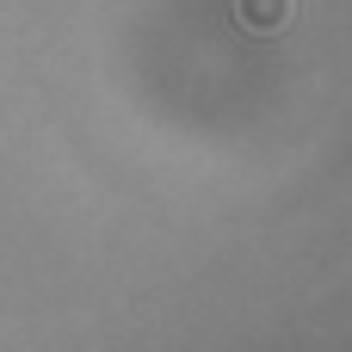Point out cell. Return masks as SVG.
Returning <instances> with one entry per match:
<instances>
[{
    "instance_id": "cell-1",
    "label": "cell",
    "mask_w": 352,
    "mask_h": 352,
    "mask_svg": "<svg viewBox=\"0 0 352 352\" xmlns=\"http://www.w3.org/2000/svg\"><path fill=\"white\" fill-rule=\"evenodd\" d=\"M235 19H241V31H254V37H278V31L291 25V0H235Z\"/></svg>"
}]
</instances>
